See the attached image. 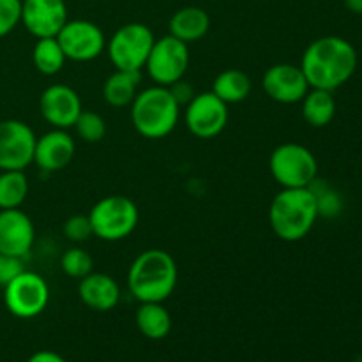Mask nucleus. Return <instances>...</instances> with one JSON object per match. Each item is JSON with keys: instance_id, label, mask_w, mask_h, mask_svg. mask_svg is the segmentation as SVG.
<instances>
[{"instance_id": "f257e3e1", "label": "nucleus", "mask_w": 362, "mask_h": 362, "mask_svg": "<svg viewBox=\"0 0 362 362\" xmlns=\"http://www.w3.org/2000/svg\"><path fill=\"white\" fill-rule=\"evenodd\" d=\"M357 62L352 42L339 35H324L304 49L299 67L311 88L334 92L354 76Z\"/></svg>"}, {"instance_id": "20e7f679", "label": "nucleus", "mask_w": 362, "mask_h": 362, "mask_svg": "<svg viewBox=\"0 0 362 362\" xmlns=\"http://www.w3.org/2000/svg\"><path fill=\"white\" fill-rule=\"evenodd\" d=\"M180 105L175 101L168 87L154 85L138 92L131 103L133 127L148 140L166 138L179 124Z\"/></svg>"}, {"instance_id": "aec40b11", "label": "nucleus", "mask_w": 362, "mask_h": 362, "mask_svg": "<svg viewBox=\"0 0 362 362\" xmlns=\"http://www.w3.org/2000/svg\"><path fill=\"white\" fill-rule=\"evenodd\" d=\"M140 71H119L110 74L103 83V99L113 108H124L134 101L140 85Z\"/></svg>"}, {"instance_id": "dca6fc26", "label": "nucleus", "mask_w": 362, "mask_h": 362, "mask_svg": "<svg viewBox=\"0 0 362 362\" xmlns=\"http://www.w3.org/2000/svg\"><path fill=\"white\" fill-rule=\"evenodd\" d=\"M35 240V228L21 209L0 211V253L25 258Z\"/></svg>"}, {"instance_id": "39448f33", "label": "nucleus", "mask_w": 362, "mask_h": 362, "mask_svg": "<svg viewBox=\"0 0 362 362\" xmlns=\"http://www.w3.org/2000/svg\"><path fill=\"white\" fill-rule=\"evenodd\" d=\"M92 232L98 239L117 243L136 230L140 211L131 198L122 194H110L101 198L88 212Z\"/></svg>"}, {"instance_id": "a211bd4d", "label": "nucleus", "mask_w": 362, "mask_h": 362, "mask_svg": "<svg viewBox=\"0 0 362 362\" xmlns=\"http://www.w3.org/2000/svg\"><path fill=\"white\" fill-rule=\"evenodd\" d=\"M78 296L81 303L94 311H112L120 300V286L115 279L105 272H94L80 279Z\"/></svg>"}, {"instance_id": "6ab92c4d", "label": "nucleus", "mask_w": 362, "mask_h": 362, "mask_svg": "<svg viewBox=\"0 0 362 362\" xmlns=\"http://www.w3.org/2000/svg\"><path fill=\"white\" fill-rule=\"evenodd\" d=\"M168 28L170 35L186 45H191L207 35L209 28H211V18H209L207 11H204L202 7L187 6L173 13V16L170 18Z\"/></svg>"}, {"instance_id": "a878e982", "label": "nucleus", "mask_w": 362, "mask_h": 362, "mask_svg": "<svg viewBox=\"0 0 362 362\" xmlns=\"http://www.w3.org/2000/svg\"><path fill=\"white\" fill-rule=\"evenodd\" d=\"M94 267V260L90 255L81 247H71L60 257V269L66 276L74 279H81L90 274Z\"/></svg>"}, {"instance_id": "0eeeda50", "label": "nucleus", "mask_w": 362, "mask_h": 362, "mask_svg": "<svg viewBox=\"0 0 362 362\" xmlns=\"http://www.w3.org/2000/svg\"><path fill=\"white\" fill-rule=\"evenodd\" d=\"M154 32L145 23H126L108 42V57L119 71H141L154 46Z\"/></svg>"}, {"instance_id": "2eb2a0df", "label": "nucleus", "mask_w": 362, "mask_h": 362, "mask_svg": "<svg viewBox=\"0 0 362 362\" xmlns=\"http://www.w3.org/2000/svg\"><path fill=\"white\" fill-rule=\"evenodd\" d=\"M262 87L272 101L281 105L300 103L311 88L303 69L293 64H274L269 67L262 78Z\"/></svg>"}, {"instance_id": "f3484780", "label": "nucleus", "mask_w": 362, "mask_h": 362, "mask_svg": "<svg viewBox=\"0 0 362 362\" xmlns=\"http://www.w3.org/2000/svg\"><path fill=\"white\" fill-rule=\"evenodd\" d=\"M76 145L67 129H52L35 140L34 163L42 172H60L74 158Z\"/></svg>"}, {"instance_id": "9b49d317", "label": "nucleus", "mask_w": 362, "mask_h": 362, "mask_svg": "<svg viewBox=\"0 0 362 362\" xmlns=\"http://www.w3.org/2000/svg\"><path fill=\"white\" fill-rule=\"evenodd\" d=\"M60 48L67 60L90 62L106 48V37L99 25L88 20H67L57 34Z\"/></svg>"}, {"instance_id": "2f4dec72", "label": "nucleus", "mask_w": 362, "mask_h": 362, "mask_svg": "<svg viewBox=\"0 0 362 362\" xmlns=\"http://www.w3.org/2000/svg\"><path fill=\"white\" fill-rule=\"evenodd\" d=\"M27 362H66V359L52 350H39V352L32 354Z\"/></svg>"}, {"instance_id": "9d476101", "label": "nucleus", "mask_w": 362, "mask_h": 362, "mask_svg": "<svg viewBox=\"0 0 362 362\" xmlns=\"http://www.w3.org/2000/svg\"><path fill=\"white\" fill-rule=\"evenodd\" d=\"M184 124L193 136L202 140L216 138L228 124V105L212 90L194 94L184 110Z\"/></svg>"}, {"instance_id": "7c9ffc66", "label": "nucleus", "mask_w": 362, "mask_h": 362, "mask_svg": "<svg viewBox=\"0 0 362 362\" xmlns=\"http://www.w3.org/2000/svg\"><path fill=\"white\" fill-rule=\"evenodd\" d=\"M168 88H170V92H172L173 98H175V101L179 103L180 106L187 105V103H189L191 99L194 98L193 87H191V85L187 83V81H184V78H182V80L175 81V83H173V85H170Z\"/></svg>"}, {"instance_id": "ddd939ff", "label": "nucleus", "mask_w": 362, "mask_h": 362, "mask_svg": "<svg viewBox=\"0 0 362 362\" xmlns=\"http://www.w3.org/2000/svg\"><path fill=\"white\" fill-rule=\"evenodd\" d=\"M39 112L53 129H69L83 112L78 92L69 85L53 83L39 98Z\"/></svg>"}, {"instance_id": "6e6552de", "label": "nucleus", "mask_w": 362, "mask_h": 362, "mask_svg": "<svg viewBox=\"0 0 362 362\" xmlns=\"http://www.w3.org/2000/svg\"><path fill=\"white\" fill-rule=\"evenodd\" d=\"M49 303L48 283L39 276L25 269L9 285L4 286V304L7 311L16 318H35L46 310Z\"/></svg>"}, {"instance_id": "f03ea898", "label": "nucleus", "mask_w": 362, "mask_h": 362, "mask_svg": "<svg viewBox=\"0 0 362 362\" xmlns=\"http://www.w3.org/2000/svg\"><path fill=\"white\" fill-rule=\"evenodd\" d=\"M179 269L170 253L145 250L138 255L127 272V288L138 303H165L175 290Z\"/></svg>"}, {"instance_id": "412c9836", "label": "nucleus", "mask_w": 362, "mask_h": 362, "mask_svg": "<svg viewBox=\"0 0 362 362\" xmlns=\"http://www.w3.org/2000/svg\"><path fill=\"white\" fill-rule=\"evenodd\" d=\"M136 327L145 338L163 339L172 331V317L163 303H141L136 311Z\"/></svg>"}, {"instance_id": "b1692460", "label": "nucleus", "mask_w": 362, "mask_h": 362, "mask_svg": "<svg viewBox=\"0 0 362 362\" xmlns=\"http://www.w3.org/2000/svg\"><path fill=\"white\" fill-rule=\"evenodd\" d=\"M66 60V55H64L57 37H45L35 41L34 49H32V62L41 74L53 76V74L60 73Z\"/></svg>"}, {"instance_id": "5701e85b", "label": "nucleus", "mask_w": 362, "mask_h": 362, "mask_svg": "<svg viewBox=\"0 0 362 362\" xmlns=\"http://www.w3.org/2000/svg\"><path fill=\"white\" fill-rule=\"evenodd\" d=\"M251 88H253L251 78L240 69L223 71L216 76L214 83H212V92L226 105L243 103L251 94Z\"/></svg>"}, {"instance_id": "4468645a", "label": "nucleus", "mask_w": 362, "mask_h": 362, "mask_svg": "<svg viewBox=\"0 0 362 362\" xmlns=\"http://www.w3.org/2000/svg\"><path fill=\"white\" fill-rule=\"evenodd\" d=\"M67 20L66 0H21V23L35 39L57 37Z\"/></svg>"}, {"instance_id": "473e14b6", "label": "nucleus", "mask_w": 362, "mask_h": 362, "mask_svg": "<svg viewBox=\"0 0 362 362\" xmlns=\"http://www.w3.org/2000/svg\"><path fill=\"white\" fill-rule=\"evenodd\" d=\"M346 9L354 14H362V0H343Z\"/></svg>"}, {"instance_id": "1a4fd4ad", "label": "nucleus", "mask_w": 362, "mask_h": 362, "mask_svg": "<svg viewBox=\"0 0 362 362\" xmlns=\"http://www.w3.org/2000/svg\"><path fill=\"white\" fill-rule=\"evenodd\" d=\"M187 67H189V48L186 42L170 34L156 39L145 64L147 74L156 85L170 87L175 81L182 80Z\"/></svg>"}, {"instance_id": "393cba45", "label": "nucleus", "mask_w": 362, "mask_h": 362, "mask_svg": "<svg viewBox=\"0 0 362 362\" xmlns=\"http://www.w3.org/2000/svg\"><path fill=\"white\" fill-rule=\"evenodd\" d=\"M28 194V179L25 170L0 172V211L20 209Z\"/></svg>"}, {"instance_id": "c756f323", "label": "nucleus", "mask_w": 362, "mask_h": 362, "mask_svg": "<svg viewBox=\"0 0 362 362\" xmlns=\"http://www.w3.org/2000/svg\"><path fill=\"white\" fill-rule=\"evenodd\" d=\"M25 271L23 258L11 257V255L0 253V286H6Z\"/></svg>"}, {"instance_id": "c85d7f7f", "label": "nucleus", "mask_w": 362, "mask_h": 362, "mask_svg": "<svg viewBox=\"0 0 362 362\" xmlns=\"http://www.w3.org/2000/svg\"><path fill=\"white\" fill-rule=\"evenodd\" d=\"M21 23V0H0V39Z\"/></svg>"}, {"instance_id": "423d86ee", "label": "nucleus", "mask_w": 362, "mask_h": 362, "mask_svg": "<svg viewBox=\"0 0 362 362\" xmlns=\"http://www.w3.org/2000/svg\"><path fill=\"white\" fill-rule=\"evenodd\" d=\"M271 175L281 187H310L318 175V161L313 152L300 144H281L269 159Z\"/></svg>"}, {"instance_id": "7ed1b4c3", "label": "nucleus", "mask_w": 362, "mask_h": 362, "mask_svg": "<svg viewBox=\"0 0 362 362\" xmlns=\"http://www.w3.org/2000/svg\"><path fill=\"white\" fill-rule=\"evenodd\" d=\"M320 211L311 187H283L271 202L269 223L272 232L285 243H297L313 230Z\"/></svg>"}, {"instance_id": "cd10ccee", "label": "nucleus", "mask_w": 362, "mask_h": 362, "mask_svg": "<svg viewBox=\"0 0 362 362\" xmlns=\"http://www.w3.org/2000/svg\"><path fill=\"white\" fill-rule=\"evenodd\" d=\"M62 232L67 240L76 244L85 243V240H88L92 235H94L88 214H76L67 218L62 225Z\"/></svg>"}, {"instance_id": "bb28decb", "label": "nucleus", "mask_w": 362, "mask_h": 362, "mask_svg": "<svg viewBox=\"0 0 362 362\" xmlns=\"http://www.w3.org/2000/svg\"><path fill=\"white\" fill-rule=\"evenodd\" d=\"M73 127L78 136L87 144H98L106 136L105 119L95 112H81Z\"/></svg>"}, {"instance_id": "f8f14e48", "label": "nucleus", "mask_w": 362, "mask_h": 362, "mask_svg": "<svg viewBox=\"0 0 362 362\" xmlns=\"http://www.w3.org/2000/svg\"><path fill=\"white\" fill-rule=\"evenodd\" d=\"M34 129L16 119L0 120V172L25 170L34 163Z\"/></svg>"}, {"instance_id": "4be33fe9", "label": "nucleus", "mask_w": 362, "mask_h": 362, "mask_svg": "<svg viewBox=\"0 0 362 362\" xmlns=\"http://www.w3.org/2000/svg\"><path fill=\"white\" fill-rule=\"evenodd\" d=\"M303 117L311 127H325L336 115V99L332 92L310 88L303 101Z\"/></svg>"}]
</instances>
